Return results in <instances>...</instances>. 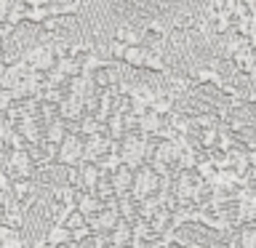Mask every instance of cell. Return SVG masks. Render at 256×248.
<instances>
[{"mask_svg": "<svg viewBox=\"0 0 256 248\" xmlns=\"http://www.w3.org/2000/svg\"><path fill=\"white\" fill-rule=\"evenodd\" d=\"M80 163H83V136H80V134H70L67 139L59 144L56 166H59V168H78Z\"/></svg>", "mask_w": 256, "mask_h": 248, "instance_id": "6da1fadb", "label": "cell"}, {"mask_svg": "<svg viewBox=\"0 0 256 248\" xmlns=\"http://www.w3.org/2000/svg\"><path fill=\"white\" fill-rule=\"evenodd\" d=\"M86 118V102L80 99V96H72L67 91V96H64V102L59 104V120H75V123H80V120Z\"/></svg>", "mask_w": 256, "mask_h": 248, "instance_id": "7a4b0ae2", "label": "cell"}, {"mask_svg": "<svg viewBox=\"0 0 256 248\" xmlns=\"http://www.w3.org/2000/svg\"><path fill=\"white\" fill-rule=\"evenodd\" d=\"M43 240H46V243L51 246V248H64V246L75 248V246H72V232L64 227V224H51V227L46 230Z\"/></svg>", "mask_w": 256, "mask_h": 248, "instance_id": "3957f363", "label": "cell"}, {"mask_svg": "<svg viewBox=\"0 0 256 248\" xmlns=\"http://www.w3.org/2000/svg\"><path fill=\"white\" fill-rule=\"evenodd\" d=\"M67 136H70V128H67L64 120H59V118L46 120V131H43V142L46 144H56V147H59Z\"/></svg>", "mask_w": 256, "mask_h": 248, "instance_id": "277c9868", "label": "cell"}, {"mask_svg": "<svg viewBox=\"0 0 256 248\" xmlns=\"http://www.w3.org/2000/svg\"><path fill=\"white\" fill-rule=\"evenodd\" d=\"M78 211L86 216V222H91L94 216H99L104 211V203L96 195H91V192H80V198H78Z\"/></svg>", "mask_w": 256, "mask_h": 248, "instance_id": "5b68a950", "label": "cell"}, {"mask_svg": "<svg viewBox=\"0 0 256 248\" xmlns=\"http://www.w3.org/2000/svg\"><path fill=\"white\" fill-rule=\"evenodd\" d=\"M112 40H118L120 46H126V48H134V46H142V32L134 27V24H120V27L115 30V38Z\"/></svg>", "mask_w": 256, "mask_h": 248, "instance_id": "8992f818", "label": "cell"}, {"mask_svg": "<svg viewBox=\"0 0 256 248\" xmlns=\"http://www.w3.org/2000/svg\"><path fill=\"white\" fill-rule=\"evenodd\" d=\"M131 240H134V235H131V224L120 219V224L110 232V246H112V248H128V243H131Z\"/></svg>", "mask_w": 256, "mask_h": 248, "instance_id": "52a82bcc", "label": "cell"}, {"mask_svg": "<svg viewBox=\"0 0 256 248\" xmlns=\"http://www.w3.org/2000/svg\"><path fill=\"white\" fill-rule=\"evenodd\" d=\"M144 59H147V48H144V46H134V48H126L123 64H128L131 70H142Z\"/></svg>", "mask_w": 256, "mask_h": 248, "instance_id": "ba28073f", "label": "cell"}, {"mask_svg": "<svg viewBox=\"0 0 256 248\" xmlns=\"http://www.w3.org/2000/svg\"><path fill=\"white\" fill-rule=\"evenodd\" d=\"M64 227H67L70 232H75V230H83V227H88V222H86V216L78 211V208H72V211L67 214V219L62 222Z\"/></svg>", "mask_w": 256, "mask_h": 248, "instance_id": "9c48e42d", "label": "cell"}, {"mask_svg": "<svg viewBox=\"0 0 256 248\" xmlns=\"http://www.w3.org/2000/svg\"><path fill=\"white\" fill-rule=\"evenodd\" d=\"M48 16V8H27L24 6V22L32 24V27H40Z\"/></svg>", "mask_w": 256, "mask_h": 248, "instance_id": "30bf717a", "label": "cell"}, {"mask_svg": "<svg viewBox=\"0 0 256 248\" xmlns=\"http://www.w3.org/2000/svg\"><path fill=\"white\" fill-rule=\"evenodd\" d=\"M6 24L8 27H22L24 24V3H14L11 6V11H8V16H6Z\"/></svg>", "mask_w": 256, "mask_h": 248, "instance_id": "8fae6325", "label": "cell"}, {"mask_svg": "<svg viewBox=\"0 0 256 248\" xmlns=\"http://www.w3.org/2000/svg\"><path fill=\"white\" fill-rule=\"evenodd\" d=\"M64 27V19H59V16H51V14H48L46 16V22L43 24H40V32H46V35H56V32H59Z\"/></svg>", "mask_w": 256, "mask_h": 248, "instance_id": "7c38bea8", "label": "cell"}, {"mask_svg": "<svg viewBox=\"0 0 256 248\" xmlns=\"http://www.w3.org/2000/svg\"><path fill=\"white\" fill-rule=\"evenodd\" d=\"M123 56H126V46H120L118 40H110V59L123 62Z\"/></svg>", "mask_w": 256, "mask_h": 248, "instance_id": "4fadbf2b", "label": "cell"}, {"mask_svg": "<svg viewBox=\"0 0 256 248\" xmlns=\"http://www.w3.org/2000/svg\"><path fill=\"white\" fill-rule=\"evenodd\" d=\"M11 131H14V123H11L6 115H0V144H3V139H6Z\"/></svg>", "mask_w": 256, "mask_h": 248, "instance_id": "5bb4252c", "label": "cell"}, {"mask_svg": "<svg viewBox=\"0 0 256 248\" xmlns=\"http://www.w3.org/2000/svg\"><path fill=\"white\" fill-rule=\"evenodd\" d=\"M27 248H51V246H48V243H46L43 238H38V240H32V243H30Z\"/></svg>", "mask_w": 256, "mask_h": 248, "instance_id": "9a60e30c", "label": "cell"}]
</instances>
